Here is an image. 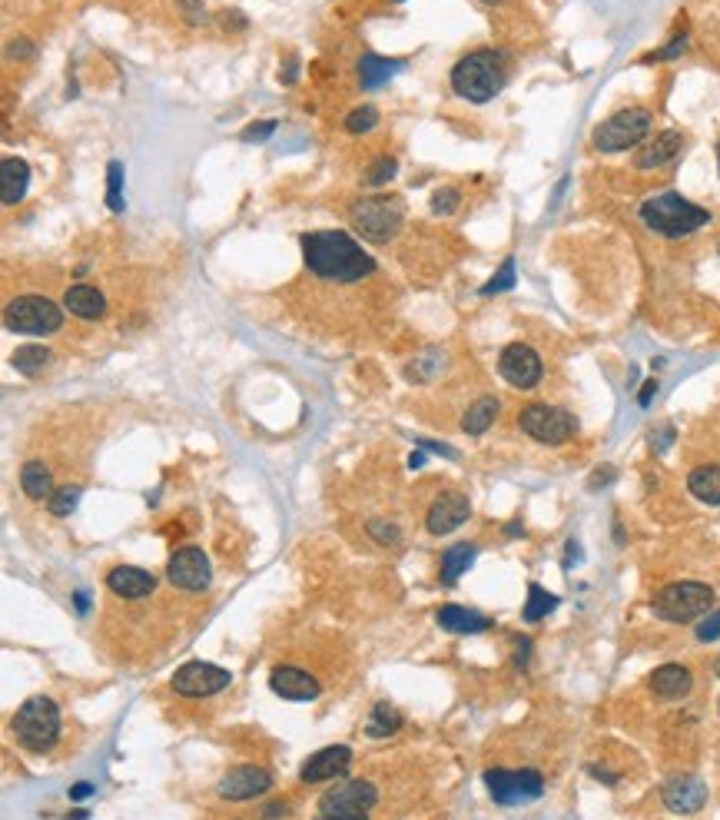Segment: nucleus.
Segmentation results:
<instances>
[{
	"instance_id": "1",
	"label": "nucleus",
	"mask_w": 720,
	"mask_h": 820,
	"mask_svg": "<svg viewBox=\"0 0 720 820\" xmlns=\"http://www.w3.org/2000/svg\"><path fill=\"white\" fill-rule=\"evenodd\" d=\"M302 256H306V269H312L319 279H329V283H359L375 273L372 256L362 253V246L339 230L306 233L302 236Z\"/></svg>"
},
{
	"instance_id": "2",
	"label": "nucleus",
	"mask_w": 720,
	"mask_h": 820,
	"mask_svg": "<svg viewBox=\"0 0 720 820\" xmlns=\"http://www.w3.org/2000/svg\"><path fill=\"white\" fill-rule=\"evenodd\" d=\"M505 77H508V64L498 50H475V54H468L455 64L452 90L472 103H488L505 87Z\"/></svg>"
},
{
	"instance_id": "3",
	"label": "nucleus",
	"mask_w": 720,
	"mask_h": 820,
	"mask_svg": "<svg viewBox=\"0 0 720 820\" xmlns=\"http://www.w3.org/2000/svg\"><path fill=\"white\" fill-rule=\"evenodd\" d=\"M707 220H711V213H707L704 206L687 203L684 196H677V193L651 196V200H644V206H641V223L654 233L671 236V240L697 233L701 226H707Z\"/></svg>"
},
{
	"instance_id": "4",
	"label": "nucleus",
	"mask_w": 720,
	"mask_h": 820,
	"mask_svg": "<svg viewBox=\"0 0 720 820\" xmlns=\"http://www.w3.org/2000/svg\"><path fill=\"white\" fill-rule=\"evenodd\" d=\"M14 734L17 741L27 747V751H50L60 738V711L57 704L37 694V698H27L14 714Z\"/></svg>"
},
{
	"instance_id": "5",
	"label": "nucleus",
	"mask_w": 720,
	"mask_h": 820,
	"mask_svg": "<svg viewBox=\"0 0 720 820\" xmlns=\"http://www.w3.org/2000/svg\"><path fill=\"white\" fill-rule=\"evenodd\" d=\"M714 608V588H707L704 581H674V585L661 588L654 595V611L664 621H677V625H687V621L707 615Z\"/></svg>"
},
{
	"instance_id": "6",
	"label": "nucleus",
	"mask_w": 720,
	"mask_h": 820,
	"mask_svg": "<svg viewBox=\"0 0 720 820\" xmlns=\"http://www.w3.org/2000/svg\"><path fill=\"white\" fill-rule=\"evenodd\" d=\"M402 203L395 196H369L352 206L349 220L369 243H389L402 226Z\"/></svg>"
},
{
	"instance_id": "7",
	"label": "nucleus",
	"mask_w": 720,
	"mask_h": 820,
	"mask_svg": "<svg viewBox=\"0 0 720 820\" xmlns=\"http://www.w3.org/2000/svg\"><path fill=\"white\" fill-rule=\"evenodd\" d=\"M648 133H651V113L648 110H641V107L618 110L614 117H608L598 130H594V150H601V153L631 150V147H638V143L648 140Z\"/></svg>"
},
{
	"instance_id": "8",
	"label": "nucleus",
	"mask_w": 720,
	"mask_h": 820,
	"mask_svg": "<svg viewBox=\"0 0 720 820\" xmlns=\"http://www.w3.org/2000/svg\"><path fill=\"white\" fill-rule=\"evenodd\" d=\"M4 323L10 332H24V336H50L64 326V313L47 296H17L4 309Z\"/></svg>"
},
{
	"instance_id": "9",
	"label": "nucleus",
	"mask_w": 720,
	"mask_h": 820,
	"mask_svg": "<svg viewBox=\"0 0 720 820\" xmlns=\"http://www.w3.org/2000/svg\"><path fill=\"white\" fill-rule=\"evenodd\" d=\"M518 425H521V432L531 435V439L541 442V445H561L578 432L575 415H571L568 409H561V406H545V402L528 406L525 412L518 415Z\"/></svg>"
},
{
	"instance_id": "10",
	"label": "nucleus",
	"mask_w": 720,
	"mask_h": 820,
	"mask_svg": "<svg viewBox=\"0 0 720 820\" xmlns=\"http://www.w3.org/2000/svg\"><path fill=\"white\" fill-rule=\"evenodd\" d=\"M379 801V791L369 781H339L336 787H329L319 801V814L322 817H339V820H352V817H365Z\"/></svg>"
},
{
	"instance_id": "11",
	"label": "nucleus",
	"mask_w": 720,
	"mask_h": 820,
	"mask_svg": "<svg viewBox=\"0 0 720 820\" xmlns=\"http://www.w3.org/2000/svg\"><path fill=\"white\" fill-rule=\"evenodd\" d=\"M485 787L495 797V804L505 807L538 801L545 794V781H541L538 771H502V767H492V771H485Z\"/></svg>"
},
{
	"instance_id": "12",
	"label": "nucleus",
	"mask_w": 720,
	"mask_h": 820,
	"mask_svg": "<svg viewBox=\"0 0 720 820\" xmlns=\"http://www.w3.org/2000/svg\"><path fill=\"white\" fill-rule=\"evenodd\" d=\"M229 681H233V674L226 668H216V664L206 661H190L173 674V691L183 694V698H210V694L229 688Z\"/></svg>"
},
{
	"instance_id": "13",
	"label": "nucleus",
	"mask_w": 720,
	"mask_h": 820,
	"mask_svg": "<svg viewBox=\"0 0 720 820\" xmlns=\"http://www.w3.org/2000/svg\"><path fill=\"white\" fill-rule=\"evenodd\" d=\"M166 578H170V585L183 588V591H203L213 578L210 558H206L203 548L186 545L170 558V565H166Z\"/></svg>"
},
{
	"instance_id": "14",
	"label": "nucleus",
	"mask_w": 720,
	"mask_h": 820,
	"mask_svg": "<svg viewBox=\"0 0 720 820\" xmlns=\"http://www.w3.org/2000/svg\"><path fill=\"white\" fill-rule=\"evenodd\" d=\"M498 372L505 376L508 386L535 389L541 382V372H545V366H541L535 349L525 346V342H515V346L502 349V356H498Z\"/></svg>"
},
{
	"instance_id": "15",
	"label": "nucleus",
	"mask_w": 720,
	"mask_h": 820,
	"mask_svg": "<svg viewBox=\"0 0 720 820\" xmlns=\"http://www.w3.org/2000/svg\"><path fill=\"white\" fill-rule=\"evenodd\" d=\"M273 787V774L263 771V767H233L223 781H219V797L223 801H249V797H259Z\"/></svg>"
},
{
	"instance_id": "16",
	"label": "nucleus",
	"mask_w": 720,
	"mask_h": 820,
	"mask_svg": "<svg viewBox=\"0 0 720 820\" xmlns=\"http://www.w3.org/2000/svg\"><path fill=\"white\" fill-rule=\"evenodd\" d=\"M468 515H472V505H468V498L462 492H442L432 502L425 525H429L432 535H448L455 532L458 525H465Z\"/></svg>"
},
{
	"instance_id": "17",
	"label": "nucleus",
	"mask_w": 720,
	"mask_h": 820,
	"mask_svg": "<svg viewBox=\"0 0 720 820\" xmlns=\"http://www.w3.org/2000/svg\"><path fill=\"white\" fill-rule=\"evenodd\" d=\"M707 801V784L697 774H677L664 784V804L674 814H694Z\"/></svg>"
},
{
	"instance_id": "18",
	"label": "nucleus",
	"mask_w": 720,
	"mask_h": 820,
	"mask_svg": "<svg viewBox=\"0 0 720 820\" xmlns=\"http://www.w3.org/2000/svg\"><path fill=\"white\" fill-rule=\"evenodd\" d=\"M352 761V751L346 744H332V747H322L319 754H312L306 764H302L299 777L306 784H319V781H332V777L346 774V767Z\"/></svg>"
},
{
	"instance_id": "19",
	"label": "nucleus",
	"mask_w": 720,
	"mask_h": 820,
	"mask_svg": "<svg viewBox=\"0 0 720 820\" xmlns=\"http://www.w3.org/2000/svg\"><path fill=\"white\" fill-rule=\"evenodd\" d=\"M269 688L286 701H316L322 694L319 681L299 668H276L269 674Z\"/></svg>"
},
{
	"instance_id": "20",
	"label": "nucleus",
	"mask_w": 720,
	"mask_h": 820,
	"mask_svg": "<svg viewBox=\"0 0 720 820\" xmlns=\"http://www.w3.org/2000/svg\"><path fill=\"white\" fill-rule=\"evenodd\" d=\"M107 588H110L117 598L140 601V598H150V595H153L156 578H153L150 572H143V568L120 565V568H113V572L107 575Z\"/></svg>"
},
{
	"instance_id": "21",
	"label": "nucleus",
	"mask_w": 720,
	"mask_h": 820,
	"mask_svg": "<svg viewBox=\"0 0 720 820\" xmlns=\"http://www.w3.org/2000/svg\"><path fill=\"white\" fill-rule=\"evenodd\" d=\"M681 147H684V137L677 130L657 133V137H651L638 153H634V166H638V170H654V166H664V163H671L677 153H681Z\"/></svg>"
},
{
	"instance_id": "22",
	"label": "nucleus",
	"mask_w": 720,
	"mask_h": 820,
	"mask_svg": "<svg viewBox=\"0 0 720 820\" xmlns=\"http://www.w3.org/2000/svg\"><path fill=\"white\" fill-rule=\"evenodd\" d=\"M691 688H694V678L684 664H661V668L651 674V691L664 701L687 698Z\"/></svg>"
},
{
	"instance_id": "23",
	"label": "nucleus",
	"mask_w": 720,
	"mask_h": 820,
	"mask_svg": "<svg viewBox=\"0 0 720 820\" xmlns=\"http://www.w3.org/2000/svg\"><path fill=\"white\" fill-rule=\"evenodd\" d=\"M435 621L445 631H452V635H482V631L492 628V618L478 615V611L462 608V605H442L438 608Z\"/></svg>"
},
{
	"instance_id": "24",
	"label": "nucleus",
	"mask_w": 720,
	"mask_h": 820,
	"mask_svg": "<svg viewBox=\"0 0 720 820\" xmlns=\"http://www.w3.org/2000/svg\"><path fill=\"white\" fill-rule=\"evenodd\" d=\"M0 186H4V203L14 206L24 200L27 186H30V166L17 157H7L0 163Z\"/></svg>"
},
{
	"instance_id": "25",
	"label": "nucleus",
	"mask_w": 720,
	"mask_h": 820,
	"mask_svg": "<svg viewBox=\"0 0 720 820\" xmlns=\"http://www.w3.org/2000/svg\"><path fill=\"white\" fill-rule=\"evenodd\" d=\"M64 306L80 319H97V316H103V309H107V299H103L100 289H93V286H70L64 296Z\"/></svg>"
},
{
	"instance_id": "26",
	"label": "nucleus",
	"mask_w": 720,
	"mask_h": 820,
	"mask_svg": "<svg viewBox=\"0 0 720 820\" xmlns=\"http://www.w3.org/2000/svg\"><path fill=\"white\" fill-rule=\"evenodd\" d=\"M687 489L704 505H720V465H701L687 475Z\"/></svg>"
},
{
	"instance_id": "27",
	"label": "nucleus",
	"mask_w": 720,
	"mask_h": 820,
	"mask_svg": "<svg viewBox=\"0 0 720 820\" xmlns=\"http://www.w3.org/2000/svg\"><path fill=\"white\" fill-rule=\"evenodd\" d=\"M20 489L34 502H44V498L54 495V479H50V469L44 462H27L20 469Z\"/></svg>"
},
{
	"instance_id": "28",
	"label": "nucleus",
	"mask_w": 720,
	"mask_h": 820,
	"mask_svg": "<svg viewBox=\"0 0 720 820\" xmlns=\"http://www.w3.org/2000/svg\"><path fill=\"white\" fill-rule=\"evenodd\" d=\"M495 419H498V399H495V396H482L472 409L465 412L462 429H465L468 435H482L485 429H492V422H495Z\"/></svg>"
},
{
	"instance_id": "29",
	"label": "nucleus",
	"mask_w": 720,
	"mask_h": 820,
	"mask_svg": "<svg viewBox=\"0 0 720 820\" xmlns=\"http://www.w3.org/2000/svg\"><path fill=\"white\" fill-rule=\"evenodd\" d=\"M399 728H402V714L395 711L389 701H379L372 708V714H369L365 734H369V738H389V734H395Z\"/></svg>"
},
{
	"instance_id": "30",
	"label": "nucleus",
	"mask_w": 720,
	"mask_h": 820,
	"mask_svg": "<svg viewBox=\"0 0 720 820\" xmlns=\"http://www.w3.org/2000/svg\"><path fill=\"white\" fill-rule=\"evenodd\" d=\"M402 64L399 60H385V57H375V54H365L362 64H359V77H362V87H379L392 74H399Z\"/></svg>"
},
{
	"instance_id": "31",
	"label": "nucleus",
	"mask_w": 720,
	"mask_h": 820,
	"mask_svg": "<svg viewBox=\"0 0 720 820\" xmlns=\"http://www.w3.org/2000/svg\"><path fill=\"white\" fill-rule=\"evenodd\" d=\"M475 555L478 552H475L472 545H452V548H448V552L442 555V581H448V585H452V581L462 578L468 568H472Z\"/></svg>"
},
{
	"instance_id": "32",
	"label": "nucleus",
	"mask_w": 720,
	"mask_h": 820,
	"mask_svg": "<svg viewBox=\"0 0 720 820\" xmlns=\"http://www.w3.org/2000/svg\"><path fill=\"white\" fill-rule=\"evenodd\" d=\"M561 605L558 595H548L541 585H528V601H525V621H541L548 611H555Z\"/></svg>"
},
{
	"instance_id": "33",
	"label": "nucleus",
	"mask_w": 720,
	"mask_h": 820,
	"mask_svg": "<svg viewBox=\"0 0 720 820\" xmlns=\"http://www.w3.org/2000/svg\"><path fill=\"white\" fill-rule=\"evenodd\" d=\"M47 359H50V352L44 346H24V349H17L14 369L24 372V376H37V372L47 366Z\"/></svg>"
},
{
	"instance_id": "34",
	"label": "nucleus",
	"mask_w": 720,
	"mask_h": 820,
	"mask_svg": "<svg viewBox=\"0 0 720 820\" xmlns=\"http://www.w3.org/2000/svg\"><path fill=\"white\" fill-rule=\"evenodd\" d=\"M508 289H515V259H505V263L498 266V273L482 286V296H498V293H508Z\"/></svg>"
},
{
	"instance_id": "35",
	"label": "nucleus",
	"mask_w": 720,
	"mask_h": 820,
	"mask_svg": "<svg viewBox=\"0 0 720 820\" xmlns=\"http://www.w3.org/2000/svg\"><path fill=\"white\" fill-rule=\"evenodd\" d=\"M123 163L120 160H110L107 166V206L113 213H123Z\"/></svg>"
},
{
	"instance_id": "36",
	"label": "nucleus",
	"mask_w": 720,
	"mask_h": 820,
	"mask_svg": "<svg viewBox=\"0 0 720 820\" xmlns=\"http://www.w3.org/2000/svg\"><path fill=\"white\" fill-rule=\"evenodd\" d=\"M80 502V489L77 485H64V489H57L54 495H50V512L54 515H70L73 508H77Z\"/></svg>"
},
{
	"instance_id": "37",
	"label": "nucleus",
	"mask_w": 720,
	"mask_h": 820,
	"mask_svg": "<svg viewBox=\"0 0 720 820\" xmlns=\"http://www.w3.org/2000/svg\"><path fill=\"white\" fill-rule=\"evenodd\" d=\"M375 123H379V110L375 107H356L346 117V130L349 133H369Z\"/></svg>"
},
{
	"instance_id": "38",
	"label": "nucleus",
	"mask_w": 720,
	"mask_h": 820,
	"mask_svg": "<svg viewBox=\"0 0 720 820\" xmlns=\"http://www.w3.org/2000/svg\"><path fill=\"white\" fill-rule=\"evenodd\" d=\"M720 638V611L707 615L701 625H697V641H717Z\"/></svg>"
},
{
	"instance_id": "39",
	"label": "nucleus",
	"mask_w": 720,
	"mask_h": 820,
	"mask_svg": "<svg viewBox=\"0 0 720 820\" xmlns=\"http://www.w3.org/2000/svg\"><path fill=\"white\" fill-rule=\"evenodd\" d=\"M369 532L375 535V542H382V545H399V528H395V525L372 522V525H369Z\"/></svg>"
},
{
	"instance_id": "40",
	"label": "nucleus",
	"mask_w": 720,
	"mask_h": 820,
	"mask_svg": "<svg viewBox=\"0 0 720 820\" xmlns=\"http://www.w3.org/2000/svg\"><path fill=\"white\" fill-rule=\"evenodd\" d=\"M455 206H458V193H455V190H438V193L432 196V210H435V213H442V216H445V213H452Z\"/></svg>"
},
{
	"instance_id": "41",
	"label": "nucleus",
	"mask_w": 720,
	"mask_h": 820,
	"mask_svg": "<svg viewBox=\"0 0 720 820\" xmlns=\"http://www.w3.org/2000/svg\"><path fill=\"white\" fill-rule=\"evenodd\" d=\"M395 176V160H379L375 163V170L369 173V183L372 186H382V183H389Z\"/></svg>"
},
{
	"instance_id": "42",
	"label": "nucleus",
	"mask_w": 720,
	"mask_h": 820,
	"mask_svg": "<svg viewBox=\"0 0 720 820\" xmlns=\"http://www.w3.org/2000/svg\"><path fill=\"white\" fill-rule=\"evenodd\" d=\"M276 130V120H263V123H253V127H246L243 130V140H249V143H256V140H266L269 133Z\"/></svg>"
},
{
	"instance_id": "43",
	"label": "nucleus",
	"mask_w": 720,
	"mask_h": 820,
	"mask_svg": "<svg viewBox=\"0 0 720 820\" xmlns=\"http://www.w3.org/2000/svg\"><path fill=\"white\" fill-rule=\"evenodd\" d=\"M654 392H657V379H648V382H644V389H641V396H638L641 406H651V396H654Z\"/></svg>"
},
{
	"instance_id": "44",
	"label": "nucleus",
	"mask_w": 720,
	"mask_h": 820,
	"mask_svg": "<svg viewBox=\"0 0 720 820\" xmlns=\"http://www.w3.org/2000/svg\"><path fill=\"white\" fill-rule=\"evenodd\" d=\"M93 794V784H77L70 791V801H80V797H90Z\"/></svg>"
},
{
	"instance_id": "45",
	"label": "nucleus",
	"mask_w": 720,
	"mask_h": 820,
	"mask_svg": "<svg viewBox=\"0 0 720 820\" xmlns=\"http://www.w3.org/2000/svg\"><path fill=\"white\" fill-rule=\"evenodd\" d=\"M73 601H77L80 615H87V608H90V595H87V591H77V595H73Z\"/></svg>"
},
{
	"instance_id": "46",
	"label": "nucleus",
	"mask_w": 720,
	"mask_h": 820,
	"mask_svg": "<svg viewBox=\"0 0 720 820\" xmlns=\"http://www.w3.org/2000/svg\"><path fill=\"white\" fill-rule=\"evenodd\" d=\"M409 465H412V469H419V465H425V455H422V452H415L412 459H409Z\"/></svg>"
},
{
	"instance_id": "47",
	"label": "nucleus",
	"mask_w": 720,
	"mask_h": 820,
	"mask_svg": "<svg viewBox=\"0 0 720 820\" xmlns=\"http://www.w3.org/2000/svg\"><path fill=\"white\" fill-rule=\"evenodd\" d=\"M717 170H720V140H717Z\"/></svg>"
},
{
	"instance_id": "48",
	"label": "nucleus",
	"mask_w": 720,
	"mask_h": 820,
	"mask_svg": "<svg viewBox=\"0 0 720 820\" xmlns=\"http://www.w3.org/2000/svg\"><path fill=\"white\" fill-rule=\"evenodd\" d=\"M482 4H498V0H482Z\"/></svg>"
},
{
	"instance_id": "49",
	"label": "nucleus",
	"mask_w": 720,
	"mask_h": 820,
	"mask_svg": "<svg viewBox=\"0 0 720 820\" xmlns=\"http://www.w3.org/2000/svg\"><path fill=\"white\" fill-rule=\"evenodd\" d=\"M717 674H720V661H717Z\"/></svg>"
},
{
	"instance_id": "50",
	"label": "nucleus",
	"mask_w": 720,
	"mask_h": 820,
	"mask_svg": "<svg viewBox=\"0 0 720 820\" xmlns=\"http://www.w3.org/2000/svg\"><path fill=\"white\" fill-rule=\"evenodd\" d=\"M717 711H720V701H717Z\"/></svg>"
}]
</instances>
